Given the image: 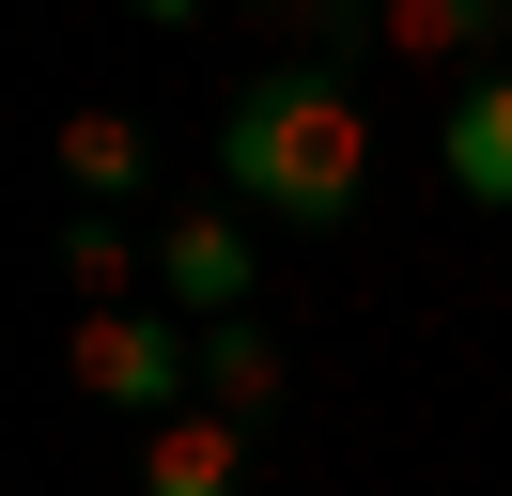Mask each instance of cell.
Returning <instances> with one entry per match:
<instances>
[{"label":"cell","instance_id":"6da1fadb","mask_svg":"<svg viewBox=\"0 0 512 496\" xmlns=\"http://www.w3.org/2000/svg\"><path fill=\"white\" fill-rule=\"evenodd\" d=\"M218 202L295 217V233H342V217L373 202V109H357V78H326V62L249 78L218 109Z\"/></svg>","mask_w":512,"mask_h":496},{"label":"cell","instance_id":"7a4b0ae2","mask_svg":"<svg viewBox=\"0 0 512 496\" xmlns=\"http://www.w3.org/2000/svg\"><path fill=\"white\" fill-rule=\"evenodd\" d=\"M63 372H78L94 403H125V419H187V388H202V326H187V310H78Z\"/></svg>","mask_w":512,"mask_h":496},{"label":"cell","instance_id":"3957f363","mask_svg":"<svg viewBox=\"0 0 512 496\" xmlns=\"http://www.w3.org/2000/svg\"><path fill=\"white\" fill-rule=\"evenodd\" d=\"M156 310H187V326H233L249 310V202H187L156 233Z\"/></svg>","mask_w":512,"mask_h":496},{"label":"cell","instance_id":"277c9868","mask_svg":"<svg viewBox=\"0 0 512 496\" xmlns=\"http://www.w3.org/2000/svg\"><path fill=\"white\" fill-rule=\"evenodd\" d=\"M435 171L466 186V202H512V62L450 78V109H435Z\"/></svg>","mask_w":512,"mask_h":496},{"label":"cell","instance_id":"5b68a950","mask_svg":"<svg viewBox=\"0 0 512 496\" xmlns=\"http://www.w3.org/2000/svg\"><path fill=\"white\" fill-rule=\"evenodd\" d=\"M140 496H249V419L187 403V419L140 434Z\"/></svg>","mask_w":512,"mask_h":496},{"label":"cell","instance_id":"8992f818","mask_svg":"<svg viewBox=\"0 0 512 496\" xmlns=\"http://www.w3.org/2000/svg\"><path fill=\"white\" fill-rule=\"evenodd\" d=\"M512 31V0H388V62H435V78H481Z\"/></svg>","mask_w":512,"mask_h":496},{"label":"cell","instance_id":"52a82bcc","mask_svg":"<svg viewBox=\"0 0 512 496\" xmlns=\"http://www.w3.org/2000/svg\"><path fill=\"white\" fill-rule=\"evenodd\" d=\"M140 264H156V233H125V202H78V217H63V279H78V310H140Z\"/></svg>","mask_w":512,"mask_h":496},{"label":"cell","instance_id":"ba28073f","mask_svg":"<svg viewBox=\"0 0 512 496\" xmlns=\"http://www.w3.org/2000/svg\"><path fill=\"white\" fill-rule=\"evenodd\" d=\"M264 31H295V62H326V78H357V62L388 47V0H249Z\"/></svg>","mask_w":512,"mask_h":496},{"label":"cell","instance_id":"9c48e42d","mask_svg":"<svg viewBox=\"0 0 512 496\" xmlns=\"http://www.w3.org/2000/svg\"><path fill=\"white\" fill-rule=\"evenodd\" d=\"M280 341L249 326V310H233V326H202V403H218V419H264V403H280Z\"/></svg>","mask_w":512,"mask_h":496},{"label":"cell","instance_id":"30bf717a","mask_svg":"<svg viewBox=\"0 0 512 496\" xmlns=\"http://www.w3.org/2000/svg\"><path fill=\"white\" fill-rule=\"evenodd\" d=\"M47 155H63V186H78V202H125V186H140V155H156V140H140L125 109H78V124H63Z\"/></svg>","mask_w":512,"mask_h":496},{"label":"cell","instance_id":"8fae6325","mask_svg":"<svg viewBox=\"0 0 512 496\" xmlns=\"http://www.w3.org/2000/svg\"><path fill=\"white\" fill-rule=\"evenodd\" d=\"M125 16H156V31H187V16H218V0H125Z\"/></svg>","mask_w":512,"mask_h":496}]
</instances>
